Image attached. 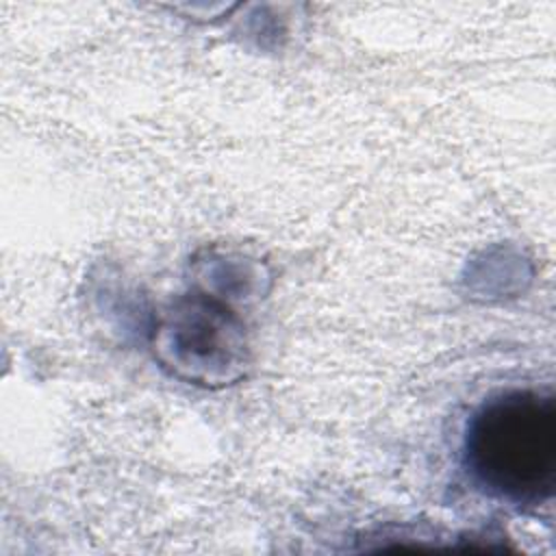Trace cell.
I'll list each match as a JSON object with an SVG mask.
<instances>
[{
  "instance_id": "6da1fadb",
  "label": "cell",
  "mask_w": 556,
  "mask_h": 556,
  "mask_svg": "<svg viewBox=\"0 0 556 556\" xmlns=\"http://www.w3.org/2000/svg\"><path fill=\"white\" fill-rule=\"evenodd\" d=\"M463 460L486 495L536 506L556 486V397L517 389L486 400L469 419Z\"/></svg>"
},
{
  "instance_id": "7a4b0ae2",
  "label": "cell",
  "mask_w": 556,
  "mask_h": 556,
  "mask_svg": "<svg viewBox=\"0 0 556 556\" xmlns=\"http://www.w3.org/2000/svg\"><path fill=\"white\" fill-rule=\"evenodd\" d=\"M154 352L176 376L224 384L241 376L245 339L241 321L202 295L174 302L154 326Z\"/></svg>"
}]
</instances>
